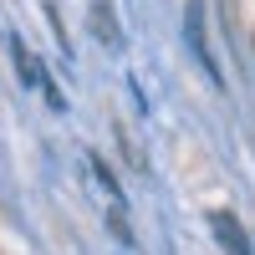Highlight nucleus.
I'll return each mask as SVG.
<instances>
[{
  "label": "nucleus",
  "mask_w": 255,
  "mask_h": 255,
  "mask_svg": "<svg viewBox=\"0 0 255 255\" xmlns=\"http://www.w3.org/2000/svg\"><path fill=\"white\" fill-rule=\"evenodd\" d=\"M209 230H215V240L230 255H250V240H245V230H235V215H230V209H215V215H209Z\"/></svg>",
  "instance_id": "1"
},
{
  "label": "nucleus",
  "mask_w": 255,
  "mask_h": 255,
  "mask_svg": "<svg viewBox=\"0 0 255 255\" xmlns=\"http://www.w3.org/2000/svg\"><path fill=\"white\" fill-rule=\"evenodd\" d=\"M108 10H113L108 0H97V5H92V31L108 41V46H118V31H113V15H108Z\"/></svg>",
  "instance_id": "2"
}]
</instances>
